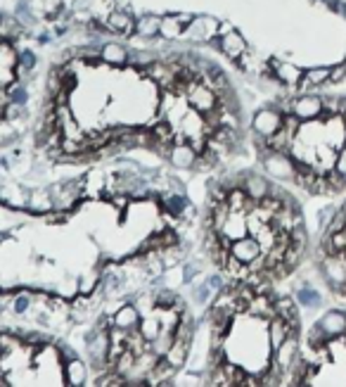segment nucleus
Instances as JSON below:
<instances>
[{
    "label": "nucleus",
    "mask_w": 346,
    "mask_h": 387,
    "mask_svg": "<svg viewBox=\"0 0 346 387\" xmlns=\"http://www.w3.org/2000/svg\"><path fill=\"white\" fill-rule=\"evenodd\" d=\"M107 179L100 172H90L86 176V197H105Z\"/></svg>",
    "instance_id": "nucleus-30"
},
{
    "label": "nucleus",
    "mask_w": 346,
    "mask_h": 387,
    "mask_svg": "<svg viewBox=\"0 0 346 387\" xmlns=\"http://www.w3.org/2000/svg\"><path fill=\"white\" fill-rule=\"evenodd\" d=\"M155 302H157V309H168V306H173L178 302V295L171 288H159L155 290Z\"/></svg>",
    "instance_id": "nucleus-32"
},
{
    "label": "nucleus",
    "mask_w": 346,
    "mask_h": 387,
    "mask_svg": "<svg viewBox=\"0 0 346 387\" xmlns=\"http://www.w3.org/2000/svg\"><path fill=\"white\" fill-rule=\"evenodd\" d=\"M202 81L207 83V86L211 88V90H216V93H223V90H228V88H230V79H228V74H225L223 69H220V67L211 65V62H209V67H207V69H204V74H202Z\"/></svg>",
    "instance_id": "nucleus-18"
},
{
    "label": "nucleus",
    "mask_w": 346,
    "mask_h": 387,
    "mask_svg": "<svg viewBox=\"0 0 346 387\" xmlns=\"http://www.w3.org/2000/svg\"><path fill=\"white\" fill-rule=\"evenodd\" d=\"M242 188H245V192L252 200H261V197H266L270 192V181L266 179V176L261 174H254V172H247L245 174V181H242Z\"/></svg>",
    "instance_id": "nucleus-15"
},
{
    "label": "nucleus",
    "mask_w": 346,
    "mask_h": 387,
    "mask_svg": "<svg viewBox=\"0 0 346 387\" xmlns=\"http://www.w3.org/2000/svg\"><path fill=\"white\" fill-rule=\"evenodd\" d=\"M36 65V55L31 50H19V65L17 67H24V69H31Z\"/></svg>",
    "instance_id": "nucleus-39"
},
{
    "label": "nucleus",
    "mask_w": 346,
    "mask_h": 387,
    "mask_svg": "<svg viewBox=\"0 0 346 387\" xmlns=\"http://www.w3.org/2000/svg\"><path fill=\"white\" fill-rule=\"evenodd\" d=\"M86 378H88V368H86V363L81 361V359H67L64 361V385H73V387H78V385H83L86 383Z\"/></svg>",
    "instance_id": "nucleus-19"
},
{
    "label": "nucleus",
    "mask_w": 346,
    "mask_h": 387,
    "mask_svg": "<svg viewBox=\"0 0 346 387\" xmlns=\"http://www.w3.org/2000/svg\"><path fill=\"white\" fill-rule=\"evenodd\" d=\"M261 162H263V169L270 179L294 181L297 162H294L292 155H287V152H273V150H268V147H263V150H261Z\"/></svg>",
    "instance_id": "nucleus-1"
},
{
    "label": "nucleus",
    "mask_w": 346,
    "mask_h": 387,
    "mask_svg": "<svg viewBox=\"0 0 346 387\" xmlns=\"http://www.w3.org/2000/svg\"><path fill=\"white\" fill-rule=\"evenodd\" d=\"M266 76H273L275 81H280L282 86L287 88H299L304 76V69L299 65H292V62H280V60H268V74Z\"/></svg>",
    "instance_id": "nucleus-4"
},
{
    "label": "nucleus",
    "mask_w": 346,
    "mask_h": 387,
    "mask_svg": "<svg viewBox=\"0 0 346 387\" xmlns=\"http://www.w3.org/2000/svg\"><path fill=\"white\" fill-rule=\"evenodd\" d=\"M140 311H138V306L133 304V302H130V304H121L119 306V309L114 311V314H112V323H114V326H119V328H126V330H130V328H135L140 323Z\"/></svg>",
    "instance_id": "nucleus-17"
},
{
    "label": "nucleus",
    "mask_w": 346,
    "mask_h": 387,
    "mask_svg": "<svg viewBox=\"0 0 346 387\" xmlns=\"http://www.w3.org/2000/svg\"><path fill=\"white\" fill-rule=\"evenodd\" d=\"M339 231H346V207L337 209L332 216V221L327 224V229L322 233H327V236H332V233H339Z\"/></svg>",
    "instance_id": "nucleus-35"
},
{
    "label": "nucleus",
    "mask_w": 346,
    "mask_h": 387,
    "mask_svg": "<svg viewBox=\"0 0 346 387\" xmlns=\"http://www.w3.org/2000/svg\"><path fill=\"white\" fill-rule=\"evenodd\" d=\"M0 22H3V15H0Z\"/></svg>",
    "instance_id": "nucleus-44"
},
{
    "label": "nucleus",
    "mask_w": 346,
    "mask_h": 387,
    "mask_svg": "<svg viewBox=\"0 0 346 387\" xmlns=\"http://www.w3.org/2000/svg\"><path fill=\"white\" fill-rule=\"evenodd\" d=\"M216 29H218L216 19H211V17H195V19L190 22V26H185L183 36L197 43H207L216 36Z\"/></svg>",
    "instance_id": "nucleus-7"
},
{
    "label": "nucleus",
    "mask_w": 346,
    "mask_h": 387,
    "mask_svg": "<svg viewBox=\"0 0 346 387\" xmlns=\"http://www.w3.org/2000/svg\"><path fill=\"white\" fill-rule=\"evenodd\" d=\"M102 62L110 67H121L128 62V50L121 43H105L102 45Z\"/></svg>",
    "instance_id": "nucleus-23"
},
{
    "label": "nucleus",
    "mask_w": 346,
    "mask_h": 387,
    "mask_svg": "<svg viewBox=\"0 0 346 387\" xmlns=\"http://www.w3.org/2000/svg\"><path fill=\"white\" fill-rule=\"evenodd\" d=\"M225 238L230 240H240V238L249 236V224H247V214L245 212H230L228 219H225L223 229H220Z\"/></svg>",
    "instance_id": "nucleus-13"
},
{
    "label": "nucleus",
    "mask_w": 346,
    "mask_h": 387,
    "mask_svg": "<svg viewBox=\"0 0 346 387\" xmlns=\"http://www.w3.org/2000/svg\"><path fill=\"white\" fill-rule=\"evenodd\" d=\"M195 159H197V152L192 150L190 143H173L171 150H168V162L175 169H192L195 167Z\"/></svg>",
    "instance_id": "nucleus-14"
},
{
    "label": "nucleus",
    "mask_w": 346,
    "mask_h": 387,
    "mask_svg": "<svg viewBox=\"0 0 346 387\" xmlns=\"http://www.w3.org/2000/svg\"><path fill=\"white\" fill-rule=\"evenodd\" d=\"M344 207H346V204H344Z\"/></svg>",
    "instance_id": "nucleus-45"
},
{
    "label": "nucleus",
    "mask_w": 346,
    "mask_h": 387,
    "mask_svg": "<svg viewBox=\"0 0 346 387\" xmlns=\"http://www.w3.org/2000/svg\"><path fill=\"white\" fill-rule=\"evenodd\" d=\"M318 326L325 330L330 338H337V335L346 333V314L344 311H327L325 316L318 321Z\"/></svg>",
    "instance_id": "nucleus-21"
},
{
    "label": "nucleus",
    "mask_w": 346,
    "mask_h": 387,
    "mask_svg": "<svg viewBox=\"0 0 346 387\" xmlns=\"http://www.w3.org/2000/svg\"><path fill=\"white\" fill-rule=\"evenodd\" d=\"M334 212H337V209H334V207H322L320 212H318V226H320V231H325V229H327V224H330V221H332Z\"/></svg>",
    "instance_id": "nucleus-37"
},
{
    "label": "nucleus",
    "mask_w": 346,
    "mask_h": 387,
    "mask_svg": "<svg viewBox=\"0 0 346 387\" xmlns=\"http://www.w3.org/2000/svg\"><path fill=\"white\" fill-rule=\"evenodd\" d=\"M228 207H230V212L249 214L257 207V200H252V197L247 195L245 188H232V190H228Z\"/></svg>",
    "instance_id": "nucleus-22"
},
{
    "label": "nucleus",
    "mask_w": 346,
    "mask_h": 387,
    "mask_svg": "<svg viewBox=\"0 0 346 387\" xmlns=\"http://www.w3.org/2000/svg\"><path fill=\"white\" fill-rule=\"evenodd\" d=\"M209 286H211V288H216V290H220V288H223V276H211V278H209Z\"/></svg>",
    "instance_id": "nucleus-43"
},
{
    "label": "nucleus",
    "mask_w": 346,
    "mask_h": 387,
    "mask_svg": "<svg viewBox=\"0 0 346 387\" xmlns=\"http://www.w3.org/2000/svg\"><path fill=\"white\" fill-rule=\"evenodd\" d=\"M188 105L192 110L200 112V115L207 117L218 110V93L209 88L202 79H197V81H192L188 88Z\"/></svg>",
    "instance_id": "nucleus-3"
},
{
    "label": "nucleus",
    "mask_w": 346,
    "mask_h": 387,
    "mask_svg": "<svg viewBox=\"0 0 346 387\" xmlns=\"http://www.w3.org/2000/svg\"><path fill=\"white\" fill-rule=\"evenodd\" d=\"M140 333L145 335L147 343H155V340L159 338V333H162V321H159L157 314H150V316H143L138 323Z\"/></svg>",
    "instance_id": "nucleus-28"
},
{
    "label": "nucleus",
    "mask_w": 346,
    "mask_h": 387,
    "mask_svg": "<svg viewBox=\"0 0 346 387\" xmlns=\"http://www.w3.org/2000/svg\"><path fill=\"white\" fill-rule=\"evenodd\" d=\"M346 79V62L337 67H330V83H342Z\"/></svg>",
    "instance_id": "nucleus-38"
},
{
    "label": "nucleus",
    "mask_w": 346,
    "mask_h": 387,
    "mask_svg": "<svg viewBox=\"0 0 346 387\" xmlns=\"http://www.w3.org/2000/svg\"><path fill=\"white\" fill-rule=\"evenodd\" d=\"M334 172L342 174L344 179H346V145H344V147H339V152H337V162H334Z\"/></svg>",
    "instance_id": "nucleus-40"
},
{
    "label": "nucleus",
    "mask_w": 346,
    "mask_h": 387,
    "mask_svg": "<svg viewBox=\"0 0 346 387\" xmlns=\"http://www.w3.org/2000/svg\"><path fill=\"white\" fill-rule=\"evenodd\" d=\"M190 349H192V343H185V340H175L173 338V345L168 347V352L164 356H166V361L171 363L173 368H183L188 366V359H190Z\"/></svg>",
    "instance_id": "nucleus-20"
},
{
    "label": "nucleus",
    "mask_w": 346,
    "mask_h": 387,
    "mask_svg": "<svg viewBox=\"0 0 346 387\" xmlns=\"http://www.w3.org/2000/svg\"><path fill=\"white\" fill-rule=\"evenodd\" d=\"M275 311H277V316L287 318L292 326L299 328V306L292 297H287V295L285 297H275Z\"/></svg>",
    "instance_id": "nucleus-26"
},
{
    "label": "nucleus",
    "mask_w": 346,
    "mask_h": 387,
    "mask_svg": "<svg viewBox=\"0 0 346 387\" xmlns=\"http://www.w3.org/2000/svg\"><path fill=\"white\" fill-rule=\"evenodd\" d=\"M185 24L178 19V15H166L162 17V26H159V36L166 38V41H175V38H183Z\"/></svg>",
    "instance_id": "nucleus-24"
},
{
    "label": "nucleus",
    "mask_w": 346,
    "mask_h": 387,
    "mask_svg": "<svg viewBox=\"0 0 346 387\" xmlns=\"http://www.w3.org/2000/svg\"><path fill=\"white\" fill-rule=\"evenodd\" d=\"M282 112L275 110V107H263V110H259L257 115L252 119V129L254 133L261 135V138H268V135H273L275 131L282 129Z\"/></svg>",
    "instance_id": "nucleus-5"
},
{
    "label": "nucleus",
    "mask_w": 346,
    "mask_h": 387,
    "mask_svg": "<svg viewBox=\"0 0 346 387\" xmlns=\"http://www.w3.org/2000/svg\"><path fill=\"white\" fill-rule=\"evenodd\" d=\"M218 290L211 288L209 283H202V286L195 288V293H192V299L197 302V304H207V302H211L214 297H216Z\"/></svg>",
    "instance_id": "nucleus-34"
},
{
    "label": "nucleus",
    "mask_w": 346,
    "mask_h": 387,
    "mask_svg": "<svg viewBox=\"0 0 346 387\" xmlns=\"http://www.w3.org/2000/svg\"><path fill=\"white\" fill-rule=\"evenodd\" d=\"M105 24H107V29H110V33H119V36H130V33H135V19L126 13V10H112V13L105 17Z\"/></svg>",
    "instance_id": "nucleus-11"
},
{
    "label": "nucleus",
    "mask_w": 346,
    "mask_h": 387,
    "mask_svg": "<svg viewBox=\"0 0 346 387\" xmlns=\"http://www.w3.org/2000/svg\"><path fill=\"white\" fill-rule=\"evenodd\" d=\"M128 62L130 65H138V67H147L152 62V55L143 53V50H133V53L128 50Z\"/></svg>",
    "instance_id": "nucleus-36"
},
{
    "label": "nucleus",
    "mask_w": 346,
    "mask_h": 387,
    "mask_svg": "<svg viewBox=\"0 0 346 387\" xmlns=\"http://www.w3.org/2000/svg\"><path fill=\"white\" fill-rule=\"evenodd\" d=\"M318 266H320L327 286L337 295H344L346 297V259L342 254H325V257L318 261Z\"/></svg>",
    "instance_id": "nucleus-2"
},
{
    "label": "nucleus",
    "mask_w": 346,
    "mask_h": 387,
    "mask_svg": "<svg viewBox=\"0 0 346 387\" xmlns=\"http://www.w3.org/2000/svg\"><path fill=\"white\" fill-rule=\"evenodd\" d=\"M102 283V276L95 271H86L78 278V295H93V290Z\"/></svg>",
    "instance_id": "nucleus-31"
},
{
    "label": "nucleus",
    "mask_w": 346,
    "mask_h": 387,
    "mask_svg": "<svg viewBox=\"0 0 346 387\" xmlns=\"http://www.w3.org/2000/svg\"><path fill=\"white\" fill-rule=\"evenodd\" d=\"M292 112L302 122H313L322 117V98L313 93H302L297 100H292Z\"/></svg>",
    "instance_id": "nucleus-6"
},
{
    "label": "nucleus",
    "mask_w": 346,
    "mask_h": 387,
    "mask_svg": "<svg viewBox=\"0 0 346 387\" xmlns=\"http://www.w3.org/2000/svg\"><path fill=\"white\" fill-rule=\"evenodd\" d=\"M218 48H220V53H223L225 58H230V60H240L242 55L249 50L245 36H242V33H237L235 29L218 38Z\"/></svg>",
    "instance_id": "nucleus-12"
},
{
    "label": "nucleus",
    "mask_w": 346,
    "mask_h": 387,
    "mask_svg": "<svg viewBox=\"0 0 346 387\" xmlns=\"http://www.w3.org/2000/svg\"><path fill=\"white\" fill-rule=\"evenodd\" d=\"M261 252H263V249H261L259 240L252 236V233L245 238H240V240H232V245H230V254L240 261H245V264H252Z\"/></svg>",
    "instance_id": "nucleus-10"
},
{
    "label": "nucleus",
    "mask_w": 346,
    "mask_h": 387,
    "mask_svg": "<svg viewBox=\"0 0 346 387\" xmlns=\"http://www.w3.org/2000/svg\"><path fill=\"white\" fill-rule=\"evenodd\" d=\"M26 207L31 209V212H38V214H48L55 209V202H53V195H50V190H43V192H36V195L29 197V204Z\"/></svg>",
    "instance_id": "nucleus-29"
},
{
    "label": "nucleus",
    "mask_w": 346,
    "mask_h": 387,
    "mask_svg": "<svg viewBox=\"0 0 346 387\" xmlns=\"http://www.w3.org/2000/svg\"><path fill=\"white\" fill-rule=\"evenodd\" d=\"M188 197L185 195H180V192H166V195L162 197V207H164V212H168V214H173V216H183L185 212V207H188Z\"/></svg>",
    "instance_id": "nucleus-27"
},
{
    "label": "nucleus",
    "mask_w": 346,
    "mask_h": 387,
    "mask_svg": "<svg viewBox=\"0 0 346 387\" xmlns=\"http://www.w3.org/2000/svg\"><path fill=\"white\" fill-rule=\"evenodd\" d=\"M232 31V24L230 22H223V24H218V29H216V36H225V33H230Z\"/></svg>",
    "instance_id": "nucleus-42"
},
{
    "label": "nucleus",
    "mask_w": 346,
    "mask_h": 387,
    "mask_svg": "<svg viewBox=\"0 0 346 387\" xmlns=\"http://www.w3.org/2000/svg\"><path fill=\"white\" fill-rule=\"evenodd\" d=\"M299 354H302V345H299V335L294 333V335H289V338L280 347H277V349H273V356H270V361H273L275 366L280 368L282 373H285Z\"/></svg>",
    "instance_id": "nucleus-8"
},
{
    "label": "nucleus",
    "mask_w": 346,
    "mask_h": 387,
    "mask_svg": "<svg viewBox=\"0 0 346 387\" xmlns=\"http://www.w3.org/2000/svg\"><path fill=\"white\" fill-rule=\"evenodd\" d=\"M159 26H162V17L157 15H143L135 19V36L140 38H155L159 36Z\"/></svg>",
    "instance_id": "nucleus-25"
},
{
    "label": "nucleus",
    "mask_w": 346,
    "mask_h": 387,
    "mask_svg": "<svg viewBox=\"0 0 346 387\" xmlns=\"http://www.w3.org/2000/svg\"><path fill=\"white\" fill-rule=\"evenodd\" d=\"M266 333H268V343H270V349H277L289 335L297 333V326H292V323L287 321V318L282 316H273L268 321V326H266Z\"/></svg>",
    "instance_id": "nucleus-9"
},
{
    "label": "nucleus",
    "mask_w": 346,
    "mask_h": 387,
    "mask_svg": "<svg viewBox=\"0 0 346 387\" xmlns=\"http://www.w3.org/2000/svg\"><path fill=\"white\" fill-rule=\"evenodd\" d=\"M297 299H299V304L309 306V309H315V306H320V302H322L320 293H315V290H311V288H306V286L297 293Z\"/></svg>",
    "instance_id": "nucleus-33"
},
{
    "label": "nucleus",
    "mask_w": 346,
    "mask_h": 387,
    "mask_svg": "<svg viewBox=\"0 0 346 387\" xmlns=\"http://www.w3.org/2000/svg\"><path fill=\"white\" fill-rule=\"evenodd\" d=\"M197 273H200V269H197L195 264H185V266H183V281H185V283H192V281H195Z\"/></svg>",
    "instance_id": "nucleus-41"
},
{
    "label": "nucleus",
    "mask_w": 346,
    "mask_h": 387,
    "mask_svg": "<svg viewBox=\"0 0 346 387\" xmlns=\"http://www.w3.org/2000/svg\"><path fill=\"white\" fill-rule=\"evenodd\" d=\"M325 83H330V67H311V69H304L299 88H302L304 93H309L311 88H320V86H325Z\"/></svg>",
    "instance_id": "nucleus-16"
}]
</instances>
